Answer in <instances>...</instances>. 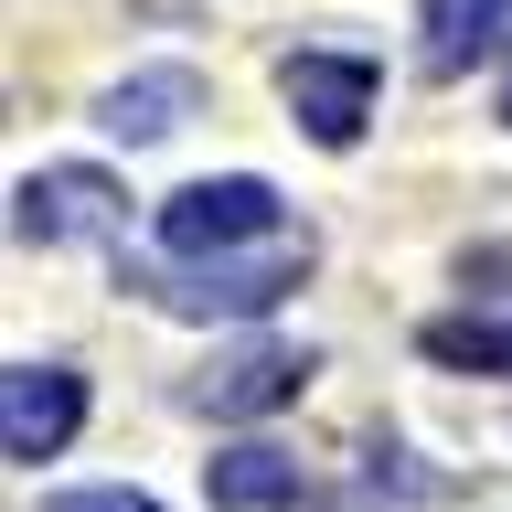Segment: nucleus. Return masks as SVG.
Wrapping results in <instances>:
<instances>
[{"label": "nucleus", "instance_id": "f257e3e1", "mask_svg": "<svg viewBox=\"0 0 512 512\" xmlns=\"http://www.w3.org/2000/svg\"><path fill=\"white\" fill-rule=\"evenodd\" d=\"M299 278H310V224L278 235V246H246V256H160V246L128 256L118 246V288H139L171 320H267Z\"/></svg>", "mask_w": 512, "mask_h": 512}, {"label": "nucleus", "instance_id": "f03ea898", "mask_svg": "<svg viewBox=\"0 0 512 512\" xmlns=\"http://www.w3.org/2000/svg\"><path fill=\"white\" fill-rule=\"evenodd\" d=\"M278 235H299V224H288L278 182H256V171H224V182H192L160 203V256H246Z\"/></svg>", "mask_w": 512, "mask_h": 512}, {"label": "nucleus", "instance_id": "7ed1b4c3", "mask_svg": "<svg viewBox=\"0 0 512 512\" xmlns=\"http://www.w3.org/2000/svg\"><path fill=\"white\" fill-rule=\"evenodd\" d=\"M11 235L43 256L54 246H128V192L107 171H86V160H54V171H32L11 192Z\"/></svg>", "mask_w": 512, "mask_h": 512}, {"label": "nucleus", "instance_id": "20e7f679", "mask_svg": "<svg viewBox=\"0 0 512 512\" xmlns=\"http://www.w3.org/2000/svg\"><path fill=\"white\" fill-rule=\"evenodd\" d=\"M75 427H86V374L75 363H11L0 374V459L43 470V459H64Z\"/></svg>", "mask_w": 512, "mask_h": 512}, {"label": "nucleus", "instance_id": "39448f33", "mask_svg": "<svg viewBox=\"0 0 512 512\" xmlns=\"http://www.w3.org/2000/svg\"><path fill=\"white\" fill-rule=\"evenodd\" d=\"M278 86H288V107H299V128H310L320 150H352L363 118H374V64L363 54H288Z\"/></svg>", "mask_w": 512, "mask_h": 512}, {"label": "nucleus", "instance_id": "423d86ee", "mask_svg": "<svg viewBox=\"0 0 512 512\" xmlns=\"http://www.w3.org/2000/svg\"><path fill=\"white\" fill-rule=\"evenodd\" d=\"M299 384H310V352L235 342V352H214V363L192 374V406H203V416H267V406H288Z\"/></svg>", "mask_w": 512, "mask_h": 512}, {"label": "nucleus", "instance_id": "0eeeda50", "mask_svg": "<svg viewBox=\"0 0 512 512\" xmlns=\"http://www.w3.org/2000/svg\"><path fill=\"white\" fill-rule=\"evenodd\" d=\"M192 107H203V75H192V64H139V75H118V86L96 96V128L128 139V150H150V139H171Z\"/></svg>", "mask_w": 512, "mask_h": 512}, {"label": "nucleus", "instance_id": "6e6552de", "mask_svg": "<svg viewBox=\"0 0 512 512\" xmlns=\"http://www.w3.org/2000/svg\"><path fill=\"white\" fill-rule=\"evenodd\" d=\"M491 54H512V0H416V64L438 86Z\"/></svg>", "mask_w": 512, "mask_h": 512}, {"label": "nucleus", "instance_id": "1a4fd4ad", "mask_svg": "<svg viewBox=\"0 0 512 512\" xmlns=\"http://www.w3.org/2000/svg\"><path fill=\"white\" fill-rule=\"evenodd\" d=\"M203 491H214V512H288L310 480H299L288 448L246 438V448H214V459H203Z\"/></svg>", "mask_w": 512, "mask_h": 512}, {"label": "nucleus", "instance_id": "9d476101", "mask_svg": "<svg viewBox=\"0 0 512 512\" xmlns=\"http://www.w3.org/2000/svg\"><path fill=\"white\" fill-rule=\"evenodd\" d=\"M427 352L448 374H512V299L480 310V320H427Z\"/></svg>", "mask_w": 512, "mask_h": 512}, {"label": "nucleus", "instance_id": "9b49d317", "mask_svg": "<svg viewBox=\"0 0 512 512\" xmlns=\"http://www.w3.org/2000/svg\"><path fill=\"white\" fill-rule=\"evenodd\" d=\"M43 512H160L150 491H54Z\"/></svg>", "mask_w": 512, "mask_h": 512}, {"label": "nucleus", "instance_id": "f8f14e48", "mask_svg": "<svg viewBox=\"0 0 512 512\" xmlns=\"http://www.w3.org/2000/svg\"><path fill=\"white\" fill-rule=\"evenodd\" d=\"M502 118H512V96H502Z\"/></svg>", "mask_w": 512, "mask_h": 512}]
</instances>
